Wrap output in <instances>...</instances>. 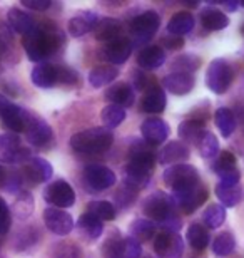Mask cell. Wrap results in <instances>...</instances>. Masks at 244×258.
Instances as JSON below:
<instances>
[{
    "instance_id": "6da1fadb",
    "label": "cell",
    "mask_w": 244,
    "mask_h": 258,
    "mask_svg": "<svg viewBox=\"0 0 244 258\" xmlns=\"http://www.w3.org/2000/svg\"><path fill=\"white\" fill-rule=\"evenodd\" d=\"M64 42L65 37L62 34V30L57 29L54 24H47V27L37 25L30 34L24 35L22 45L30 60L40 62L49 55L59 52Z\"/></svg>"
},
{
    "instance_id": "7a4b0ae2",
    "label": "cell",
    "mask_w": 244,
    "mask_h": 258,
    "mask_svg": "<svg viewBox=\"0 0 244 258\" xmlns=\"http://www.w3.org/2000/svg\"><path fill=\"white\" fill-rule=\"evenodd\" d=\"M114 143V134L107 127H91L86 131L75 133L70 138V146L77 153L97 154L107 151Z\"/></svg>"
},
{
    "instance_id": "3957f363",
    "label": "cell",
    "mask_w": 244,
    "mask_h": 258,
    "mask_svg": "<svg viewBox=\"0 0 244 258\" xmlns=\"http://www.w3.org/2000/svg\"><path fill=\"white\" fill-rule=\"evenodd\" d=\"M142 213L146 218L157 223L159 226L166 221L176 218V203L173 196L166 195L162 191L150 193L142 203Z\"/></svg>"
},
{
    "instance_id": "277c9868",
    "label": "cell",
    "mask_w": 244,
    "mask_h": 258,
    "mask_svg": "<svg viewBox=\"0 0 244 258\" xmlns=\"http://www.w3.org/2000/svg\"><path fill=\"white\" fill-rule=\"evenodd\" d=\"M164 183L169 188H173V191H179V189H186L191 186L199 184V171L193 166V164H174L169 166L164 171Z\"/></svg>"
},
{
    "instance_id": "5b68a950",
    "label": "cell",
    "mask_w": 244,
    "mask_h": 258,
    "mask_svg": "<svg viewBox=\"0 0 244 258\" xmlns=\"http://www.w3.org/2000/svg\"><path fill=\"white\" fill-rule=\"evenodd\" d=\"M232 82V69L224 59H214L207 67L206 84L214 94H224Z\"/></svg>"
},
{
    "instance_id": "8992f818",
    "label": "cell",
    "mask_w": 244,
    "mask_h": 258,
    "mask_svg": "<svg viewBox=\"0 0 244 258\" xmlns=\"http://www.w3.org/2000/svg\"><path fill=\"white\" fill-rule=\"evenodd\" d=\"M30 158V149L20 144L17 134H0V163L20 164L27 163Z\"/></svg>"
},
{
    "instance_id": "52a82bcc",
    "label": "cell",
    "mask_w": 244,
    "mask_h": 258,
    "mask_svg": "<svg viewBox=\"0 0 244 258\" xmlns=\"http://www.w3.org/2000/svg\"><path fill=\"white\" fill-rule=\"evenodd\" d=\"M160 25V17L154 10H146L141 15L132 19L131 22V35L137 44L147 42L155 35Z\"/></svg>"
},
{
    "instance_id": "ba28073f",
    "label": "cell",
    "mask_w": 244,
    "mask_h": 258,
    "mask_svg": "<svg viewBox=\"0 0 244 258\" xmlns=\"http://www.w3.org/2000/svg\"><path fill=\"white\" fill-rule=\"evenodd\" d=\"M44 200L54 208H70L75 203V193L72 186L64 179L52 181L47 188L44 189Z\"/></svg>"
},
{
    "instance_id": "9c48e42d",
    "label": "cell",
    "mask_w": 244,
    "mask_h": 258,
    "mask_svg": "<svg viewBox=\"0 0 244 258\" xmlns=\"http://www.w3.org/2000/svg\"><path fill=\"white\" fill-rule=\"evenodd\" d=\"M84 184L91 191H104L116 184V174L102 164H89L84 169Z\"/></svg>"
},
{
    "instance_id": "30bf717a",
    "label": "cell",
    "mask_w": 244,
    "mask_h": 258,
    "mask_svg": "<svg viewBox=\"0 0 244 258\" xmlns=\"http://www.w3.org/2000/svg\"><path fill=\"white\" fill-rule=\"evenodd\" d=\"M25 139L34 144V146H39V148H45L49 146L54 139V131L52 127L45 122L42 117L35 116L30 112L29 116V121H27V126H25Z\"/></svg>"
},
{
    "instance_id": "8fae6325",
    "label": "cell",
    "mask_w": 244,
    "mask_h": 258,
    "mask_svg": "<svg viewBox=\"0 0 244 258\" xmlns=\"http://www.w3.org/2000/svg\"><path fill=\"white\" fill-rule=\"evenodd\" d=\"M173 200L176 206L183 210L184 213H193V211H196L207 200V189L199 183L196 186L174 191Z\"/></svg>"
},
{
    "instance_id": "7c38bea8",
    "label": "cell",
    "mask_w": 244,
    "mask_h": 258,
    "mask_svg": "<svg viewBox=\"0 0 244 258\" xmlns=\"http://www.w3.org/2000/svg\"><path fill=\"white\" fill-rule=\"evenodd\" d=\"M154 251L159 258H181L184 251V241L179 233L162 231L154 240Z\"/></svg>"
},
{
    "instance_id": "4fadbf2b",
    "label": "cell",
    "mask_w": 244,
    "mask_h": 258,
    "mask_svg": "<svg viewBox=\"0 0 244 258\" xmlns=\"http://www.w3.org/2000/svg\"><path fill=\"white\" fill-rule=\"evenodd\" d=\"M44 223L52 233L59 236L69 235L74 230V220H72V216L67 211L54 208V206L44 211Z\"/></svg>"
},
{
    "instance_id": "5bb4252c",
    "label": "cell",
    "mask_w": 244,
    "mask_h": 258,
    "mask_svg": "<svg viewBox=\"0 0 244 258\" xmlns=\"http://www.w3.org/2000/svg\"><path fill=\"white\" fill-rule=\"evenodd\" d=\"M152 169H154V164L129 161V164L126 166V178H124V183H127L129 186H132L134 189L139 191V189H142L150 181Z\"/></svg>"
},
{
    "instance_id": "9a60e30c",
    "label": "cell",
    "mask_w": 244,
    "mask_h": 258,
    "mask_svg": "<svg viewBox=\"0 0 244 258\" xmlns=\"http://www.w3.org/2000/svg\"><path fill=\"white\" fill-rule=\"evenodd\" d=\"M52 174H54V169H52L47 159L34 156L25 163L24 176L27 178L30 183H45L52 178Z\"/></svg>"
},
{
    "instance_id": "2e32d148",
    "label": "cell",
    "mask_w": 244,
    "mask_h": 258,
    "mask_svg": "<svg viewBox=\"0 0 244 258\" xmlns=\"http://www.w3.org/2000/svg\"><path fill=\"white\" fill-rule=\"evenodd\" d=\"M141 134L144 138V141L150 146H159L162 144L169 136V126L166 124V121L162 119H146L141 126Z\"/></svg>"
},
{
    "instance_id": "e0dca14e",
    "label": "cell",
    "mask_w": 244,
    "mask_h": 258,
    "mask_svg": "<svg viewBox=\"0 0 244 258\" xmlns=\"http://www.w3.org/2000/svg\"><path fill=\"white\" fill-rule=\"evenodd\" d=\"M132 52V42L126 37H117L106 44L104 49V57L111 64H124Z\"/></svg>"
},
{
    "instance_id": "ac0fdd59",
    "label": "cell",
    "mask_w": 244,
    "mask_h": 258,
    "mask_svg": "<svg viewBox=\"0 0 244 258\" xmlns=\"http://www.w3.org/2000/svg\"><path fill=\"white\" fill-rule=\"evenodd\" d=\"M97 24H99L97 14L92 12V10H84V12H80L79 15H75V17H72L69 20L67 29H69V34L72 37H82L87 32L94 30Z\"/></svg>"
},
{
    "instance_id": "d6986e66",
    "label": "cell",
    "mask_w": 244,
    "mask_h": 258,
    "mask_svg": "<svg viewBox=\"0 0 244 258\" xmlns=\"http://www.w3.org/2000/svg\"><path fill=\"white\" fill-rule=\"evenodd\" d=\"M164 87L174 96H186L194 89V77L184 72H173L162 79Z\"/></svg>"
},
{
    "instance_id": "ffe728a7",
    "label": "cell",
    "mask_w": 244,
    "mask_h": 258,
    "mask_svg": "<svg viewBox=\"0 0 244 258\" xmlns=\"http://www.w3.org/2000/svg\"><path fill=\"white\" fill-rule=\"evenodd\" d=\"M189 154L191 153L188 144L181 141H171L160 149V153L157 154V161L160 164H173L174 166V163L181 164V161H186L189 158Z\"/></svg>"
},
{
    "instance_id": "44dd1931",
    "label": "cell",
    "mask_w": 244,
    "mask_h": 258,
    "mask_svg": "<svg viewBox=\"0 0 244 258\" xmlns=\"http://www.w3.org/2000/svg\"><path fill=\"white\" fill-rule=\"evenodd\" d=\"M29 116H30L29 111L22 109L20 106L10 104L2 114V121H4V126L7 129H10V133L17 134V133H24L25 131Z\"/></svg>"
},
{
    "instance_id": "7402d4cb",
    "label": "cell",
    "mask_w": 244,
    "mask_h": 258,
    "mask_svg": "<svg viewBox=\"0 0 244 258\" xmlns=\"http://www.w3.org/2000/svg\"><path fill=\"white\" fill-rule=\"evenodd\" d=\"M166 104H168V99H166L164 91L159 86H152L144 94L141 107L144 112H149V114H160L166 109Z\"/></svg>"
},
{
    "instance_id": "603a6c76",
    "label": "cell",
    "mask_w": 244,
    "mask_h": 258,
    "mask_svg": "<svg viewBox=\"0 0 244 258\" xmlns=\"http://www.w3.org/2000/svg\"><path fill=\"white\" fill-rule=\"evenodd\" d=\"M30 77H32L34 86L42 87V89H50L59 82V72H57V67L52 64H37Z\"/></svg>"
},
{
    "instance_id": "cb8c5ba5",
    "label": "cell",
    "mask_w": 244,
    "mask_h": 258,
    "mask_svg": "<svg viewBox=\"0 0 244 258\" xmlns=\"http://www.w3.org/2000/svg\"><path fill=\"white\" fill-rule=\"evenodd\" d=\"M7 20H9V27L22 35L30 34L35 27H37V24H35V20L32 19V15L22 12L20 9H10L7 14Z\"/></svg>"
},
{
    "instance_id": "d4e9b609",
    "label": "cell",
    "mask_w": 244,
    "mask_h": 258,
    "mask_svg": "<svg viewBox=\"0 0 244 258\" xmlns=\"http://www.w3.org/2000/svg\"><path fill=\"white\" fill-rule=\"evenodd\" d=\"M106 99L111 101V104L121 107H131L134 102V91L126 82H119V84L109 87L106 92Z\"/></svg>"
},
{
    "instance_id": "484cf974",
    "label": "cell",
    "mask_w": 244,
    "mask_h": 258,
    "mask_svg": "<svg viewBox=\"0 0 244 258\" xmlns=\"http://www.w3.org/2000/svg\"><path fill=\"white\" fill-rule=\"evenodd\" d=\"M166 54L159 45H150V47L142 49L137 55V64L142 67L144 71H154L164 64Z\"/></svg>"
},
{
    "instance_id": "4316f807",
    "label": "cell",
    "mask_w": 244,
    "mask_h": 258,
    "mask_svg": "<svg viewBox=\"0 0 244 258\" xmlns=\"http://www.w3.org/2000/svg\"><path fill=\"white\" fill-rule=\"evenodd\" d=\"M77 230H79V233L84 236L87 241H92L102 235L104 225H102V221L96 218L94 215L84 213L79 218V221H77Z\"/></svg>"
},
{
    "instance_id": "83f0119b",
    "label": "cell",
    "mask_w": 244,
    "mask_h": 258,
    "mask_svg": "<svg viewBox=\"0 0 244 258\" xmlns=\"http://www.w3.org/2000/svg\"><path fill=\"white\" fill-rule=\"evenodd\" d=\"M181 139H184L186 143L196 144L199 143L201 136L204 134V119H186L178 127Z\"/></svg>"
},
{
    "instance_id": "f1b7e54d",
    "label": "cell",
    "mask_w": 244,
    "mask_h": 258,
    "mask_svg": "<svg viewBox=\"0 0 244 258\" xmlns=\"http://www.w3.org/2000/svg\"><path fill=\"white\" fill-rule=\"evenodd\" d=\"M94 35L101 42H111V40L121 37V24H119V20L111 17L99 20V24L94 29Z\"/></svg>"
},
{
    "instance_id": "f546056e",
    "label": "cell",
    "mask_w": 244,
    "mask_h": 258,
    "mask_svg": "<svg viewBox=\"0 0 244 258\" xmlns=\"http://www.w3.org/2000/svg\"><path fill=\"white\" fill-rule=\"evenodd\" d=\"M193 29H194V17H193V14H189V12H178L176 15H173L168 22L169 34L176 35V37L189 34Z\"/></svg>"
},
{
    "instance_id": "4dcf8cb0",
    "label": "cell",
    "mask_w": 244,
    "mask_h": 258,
    "mask_svg": "<svg viewBox=\"0 0 244 258\" xmlns=\"http://www.w3.org/2000/svg\"><path fill=\"white\" fill-rule=\"evenodd\" d=\"M216 196L219 198L222 206L232 208L241 201L242 189L239 184H226V183H217L216 186Z\"/></svg>"
},
{
    "instance_id": "1f68e13d",
    "label": "cell",
    "mask_w": 244,
    "mask_h": 258,
    "mask_svg": "<svg viewBox=\"0 0 244 258\" xmlns=\"http://www.w3.org/2000/svg\"><path fill=\"white\" fill-rule=\"evenodd\" d=\"M201 24L207 30H222L229 25V19L217 9H204L201 12Z\"/></svg>"
},
{
    "instance_id": "d6a6232c",
    "label": "cell",
    "mask_w": 244,
    "mask_h": 258,
    "mask_svg": "<svg viewBox=\"0 0 244 258\" xmlns=\"http://www.w3.org/2000/svg\"><path fill=\"white\" fill-rule=\"evenodd\" d=\"M119 76V69L112 66H99L96 69H92L89 72V84L92 87H104L109 82H112Z\"/></svg>"
},
{
    "instance_id": "836d02e7",
    "label": "cell",
    "mask_w": 244,
    "mask_h": 258,
    "mask_svg": "<svg viewBox=\"0 0 244 258\" xmlns=\"http://www.w3.org/2000/svg\"><path fill=\"white\" fill-rule=\"evenodd\" d=\"M129 233L137 241H147L155 233V223L147 218H137L129 226Z\"/></svg>"
},
{
    "instance_id": "e575fe53",
    "label": "cell",
    "mask_w": 244,
    "mask_h": 258,
    "mask_svg": "<svg viewBox=\"0 0 244 258\" xmlns=\"http://www.w3.org/2000/svg\"><path fill=\"white\" fill-rule=\"evenodd\" d=\"M214 121H216V126L219 129V133L222 134L224 138H229L236 129V116L234 112L227 107H219L214 114Z\"/></svg>"
},
{
    "instance_id": "d590c367",
    "label": "cell",
    "mask_w": 244,
    "mask_h": 258,
    "mask_svg": "<svg viewBox=\"0 0 244 258\" xmlns=\"http://www.w3.org/2000/svg\"><path fill=\"white\" fill-rule=\"evenodd\" d=\"M101 119L104 122V127L107 129L119 127L124 122V119H126V109L116 104H107L101 111Z\"/></svg>"
},
{
    "instance_id": "8d00e7d4",
    "label": "cell",
    "mask_w": 244,
    "mask_h": 258,
    "mask_svg": "<svg viewBox=\"0 0 244 258\" xmlns=\"http://www.w3.org/2000/svg\"><path fill=\"white\" fill-rule=\"evenodd\" d=\"M34 211V198L29 191H20L12 206V215L17 220H27Z\"/></svg>"
},
{
    "instance_id": "74e56055",
    "label": "cell",
    "mask_w": 244,
    "mask_h": 258,
    "mask_svg": "<svg viewBox=\"0 0 244 258\" xmlns=\"http://www.w3.org/2000/svg\"><path fill=\"white\" fill-rule=\"evenodd\" d=\"M186 238H188L189 245L194 250H204L209 245V231L206 230V226H202L199 223H193L188 228Z\"/></svg>"
},
{
    "instance_id": "f35d334b",
    "label": "cell",
    "mask_w": 244,
    "mask_h": 258,
    "mask_svg": "<svg viewBox=\"0 0 244 258\" xmlns=\"http://www.w3.org/2000/svg\"><path fill=\"white\" fill-rule=\"evenodd\" d=\"M89 213L94 215L96 218H99L101 221H112L114 218H116L117 210L111 201L97 200V201H92V203L89 205Z\"/></svg>"
},
{
    "instance_id": "ab89813d",
    "label": "cell",
    "mask_w": 244,
    "mask_h": 258,
    "mask_svg": "<svg viewBox=\"0 0 244 258\" xmlns=\"http://www.w3.org/2000/svg\"><path fill=\"white\" fill-rule=\"evenodd\" d=\"M122 248H124V238L121 233L112 231L107 236L106 243L102 245V256L104 258H122Z\"/></svg>"
},
{
    "instance_id": "60d3db41",
    "label": "cell",
    "mask_w": 244,
    "mask_h": 258,
    "mask_svg": "<svg viewBox=\"0 0 244 258\" xmlns=\"http://www.w3.org/2000/svg\"><path fill=\"white\" fill-rule=\"evenodd\" d=\"M226 220V210L222 205H211L207 206L204 215H202V221L207 228H219Z\"/></svg>"
},
{
    "instance_id": "b9f144b4",
    "label": "cell",
    "mask_w": 244,
    "mask_h": 258,
    "mask_svg": "<svg viewBox=\"0 0 244 258\" xmlns=\"http://www.w3.org/2000/svg\"><path fill=\"white\" fill-rule=\"evenodd\" d=\"M236 248V240L229 231H224V233H219L212 241V251L217 256H227L232 253V250Z\"/></svg>"
},
{
    "instance_id": "7bdbcfd3",
    "label": "cell",
    "mask_w": 244,
    "mask_h": 258,
    "mask_svg": "<svg viewBox=\"0 0 244 258\" xmlns=\"http://www.w3.org/2000/svg\"><path fill=\"white\" fill-rule=\"evenodd\" d=\"M197 149H199L202 158H214L219 153V143L217 138L211 131H204V134L201 136L199 143H197Z\"/></svg>"
},
{
    "instance_id": "ee69618b",
    "label": "cell",
    "mask_w": 244,
    "mask_h": 258,
    "mask_svg": "<svg viewBox=\"0 0 244 258\" xmlns=\"http://www.w3.org/2000/svg\"><path fill=\"white\" fill-rule=\"evenodd\" d=\"M212 169H214V173L217 176L231 171V169H236V156L229 151H222L219 156H217L216 161L212 163Z\"/></svg>"
},
{
    "instance_id": "f6af8a7d",
    "label": "cell",
    "mask_w": 244,
    "mask_h": 258,
    "mask_svg": "<svg viewBox=\"0 0 244 258\" xmlns=\"http://www.w3.org/2000/svg\"><path fill=\"white\" fill-rule=\"evenodd\" d=\"M199 66H201L199 57H196L193 54H186L174 60L173 69H176L178 72H184V74H189V72H194Z\"/></svg>"
},
{
    "instance_id": "bcb514c9",
    "label": "cell",
    "mask_w": 244,
    "mask_h": 258,
    "mask_svg": "<svg viewBox=\"0 0 244 258\" xmlns=\"http://www.w3.org/2000/svg\"><path fill=\"white\" fill-rule=\"evenodd\" d=\"M137 189H134L132 186H129L127 183H122V186L119 188V191L116 193V200H117V205L119 208H127L134 203L137 196Z\"/></svg>"
},
{
    "instance_id": "7dc6e473",
    "label": "cell",
    "mask_w": 244,
    "mask_h": 258,
    "mask_svg": "<svg viewBox=\"0 0 244 258\" xmlns=\"http://www.w3.org/2000/svg\"><path fill=\"white\" fill-rule=\"evenodd\" d=\"M141 255H142L141 241H137L136 238H132V236L124 238L122 258H141Z\"/></svg>"
},
{
    "instance_id": "c3c4849f",
    "label": "cell",
    "mask_w": 244,
    "mask_h": 258,
    "mask_svg": "<svg viewBox=\"0 0 244 258\" xmlns=\"http://www.w3.org/2000/svg\"><path fill=\"white\" fill-rule=\"evenodd\" d=\"M57 72H59V82L65 87L75 86L77 81H79L77 72L72 71L70 67H57ZM59 82H57V84H59Z\"/></svg>"
},
{
    "instance_id": "681fc988",
    "label": "cell",
    "mask_w": 244,
    "mask_h": 258,
    "mask_svg": "<svg viewBox=\"0 0 244 258\" xmlns=\"http://www.w3.org/2000/svg\"><path fill=\"white\" fill-rule=\"evenodd\" d=\"M10 223H12V215H10V210L7 203L0 198V236H4L10 228Z\"/></svg>"
},
{
    "instance_id": "f907efd6",
    "label": "cell",
    "mask_w": 244,
    "mask_h": 258,
    "mask_svg": "<svg viewBox=\"0 0 244 258\" xmlns=\"http://www.w3.org/2000/svg\"><path fill=\"white\" fill-rule=\"evenodd\" d=\"M54 258H80V250L74 245H59L54 250Z\"/></svg>"
},
{
    "instance_id": "816d5d0a",
    "label": "cell",
    "mask_w": 244,
    "mask_h": 258,
    "mask_svg": "<svg viewBox=\"0 0 244 258\" xmlns=\"http://www.w3.org/2000/svg\"><path fill=\"white\" fill-rule=\"evenodd\" d=\"M22 5L30 10H47L50 7V0H22Z\"/></svg>"
},
{
    "instance_id": "f5cc1de1",
    "label": "cell",
    "mask_w": 244,
    "mask_h": 258,
    "mask_svg": "<svg viewBox=\"0 0 244 258\" xmlns=\"http://www.w3.org/2000/svg\"><path fill=\"white\" fill-rule=\"evenodd\" d=\"M221 183H226V184H239V179H241V173L239 169H231L224 174H221Z\"/></svg>"
},
{
    "instance_id": "db71d44e",
    "label": "cell",
    "mask_w": 244,
    "mask_h": 258,
    "mask_svg": "<svg viewBox=\"0 0 244 258\" xmlns=\"http://www.w3.org/2000/svg\"><path fill=\"white\" fill-rule=\"evenodd\" d=\"M132 82H134V86H136L137 91H144L147 86V77L142 71H136L132 74Z\"/></svg>"
},
{
    "instance_id": "11a10c76",
    "label": "cell",
    "mask_w": 244,
    "mask_h": 258,
    "mask_svg": "<svg viewBox=\"0 0 244 258\" xmlns=\"http://www.w3.org/2000/svg\"><path fill=\"white\" fill-rule=\"evenodd\" d=\"M162 40H164L166 47L171 49V50H178V49H181L184 45V40L181 39V37H166Z\"/></svg>"
},
{
    "instance_id": "9f6ffc18",
    "label": "cell",
    "mask_w": 244,
    "mask_h": 258,
    "mask_svg": "<svg viewBox=\"0 0 244 258\" xmlns=\"http://www.w3.org/2000/svg\"><path fill=\"white\" fill-rule=\"evenodd\" d=\"M10 106V102H9V99L5 97L4 94H0V117H2V114L5 112V109Z\"/></svg>"
},
{
    "instance_id": "6f0895ef",
    "label": "cell",
    "mask_w": 244,
    "mask_h": 258,
    "mask_svg": "<svg viewBox=\"0 0 244 258\" xmlns=\"http://www.w3.org/2000/svg\"><path fill=\"white\" fill-rule=\"evenodd\" d=\"M224 7H226L227 10H236V9H237V2H226V4H224Z\"/></svg>"
},
{
    "instance_id": "680465c9",
    "label": "cell",
    "mask_w": 244,
    "mask_h": 258,
    "mask_svg": "<svg viewBox=\"0 0 244 258\" xmlns=\"http://www.w3.org/2000/svg\"><path fill=\"white\" fill-rule=\"evenodd\" d=\"M4 179H5V171L2 169V166H0V184H4Z\"/></svg>"
},
{
    "instance_id": "91938a15",
    "label": "cell",
    "mask_w": 244,
    "mask_h": 258,
    "mask_svg": "<svg viewBox=\"0 0 244 258\" xmlns=\"http://www.w3.org/2000/svg\"><path fill=\"white\" fill-rule=\"evenodd\" d=\"M146 258H152V256H146Z\"/></svg>"
},
{
    "instance_id": "94428289",
    "label": "cell",
    "mask_w": 244,
    "mask_h": 258,
    "mask_svg": "<svg viewBox=\"0 0 244 258\" xmlns=\"http://www.w3.org/2000/svg\"><path fill=\"white\" fill-rule=\"evenodd\" d=\"M242 5H244V2H242Z\"/></svg>"
}]
</instances>
